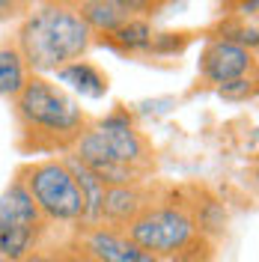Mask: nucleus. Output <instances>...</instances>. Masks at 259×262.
Segmentation results:
<instances>
[{
  "label": "nucleus",
  "instance_id": "1",
  "mask_svg": "<svg viewBox=\"0 0 259 262\" xmlns=\"http://www.w3.org/2000/svg\"><path fill=\"white\" fill-rule=\"evenodd\" d=\"M18 143L24 152H72L81 140L90 119L81 104L63 86L51 83L42 75H30L15 98Z\"/></svg>",
  "mask_w": 259,
  "mask_h": 262
},
{
  "label": "nucleus",
  "instance_id": "2",
  "mask_svg": "<svg viewBox=\"0 0 259 262\" xmlns=\"http://www.w3.org/2000/svg\"><path fill=\"white\" fill-rule=\"evenodd\" d=\"M72 158L111 185H143L155 170V152L125 111H114L96 125H87Z\"/></svg>",
  "mask_w": 259,
  "mask_h": 262
},
{
  "label": "nucleus",
  "instance_id": "3",
  "mask_svg": "<svg viewBox=\"0 0 259 262\" xmlns=\"http://www.w3.org/2000/svg\"><path fill=\"white\" fill-rule=\"evenodd\" d=\"M15 48L27 72H57L81 60L93 48V30L81 21L75 9L63 3H45L21 21Z\"/></svg>",
  "mask_w": 259,
  "mask_h": 262
},
{
  "label": "nucleus",
  "instance_id": "4",
  "mask_svg": "<svg viewBox=\"0 0 259 262\" xmlns=\"http://www.w3.org/2000/svg\"><path fill=\"white\" fill-rule=\"evenodd\" d=\"M122 232L155 259H182L203 242L188 203H152Z\"/></svg>",
  "mask_w": 259,
  "mask_h": 262
},
{
  "label": "nucleus",
  "instance_id": "5",
  "mask_svg": "<svg viewBox=\"0 0 259 262\" xmlns=\"http://www.w3.org/2000/svg\"><path fill=\"white\" fill-rule=\"evenodd\" d=\"M21 182L33 196L36 209L45 224L75 227L83 221V196L63 158H45V161L27 164L21 173Z\"/></svg>",
  "mask_w": 259,
  "mask_h": 262
},
{
  "label": "nucleus",
  "instance_id": "6",
  "mask_svg": "<svg viewBox=\"0 0 259 262\" xmlns=\"http://www.w3.org/2000/svg\"><path fill=\"white\" fill-rule=\"evenodd\" d=\"M45 229L48 224L42 221L21 176H15L9 182V188L0 194V259L21 262L39 247V238L45 235Z\"/></svg>",
  "mask_w": 259,
  "mask_h": 262
},
{
  "label": "nucleus",
  "instance_id": "7",
  "mask_svg": "<svg viewBox=\"0 0 259 262\" xmlns=\"http://www.w3.org/2000/svg\"><path fill=\"white\" fill-rule=\"evenodd\" d=\"M253 72H256L253 51H247L239 42H229L224 36L211 39L200 54V75H203V81L214 83V86L242 81V78H253Z\"/></svg>",
  "mask_w": 259,
  "mask_h": 262
},
{
  "label": "nucleus",
  "instance_id": "8",
  "mask_svg": "<svg viewBox=\"0 0 259 262\" xmlns=\"http://www.w3.org/2000/svg\"><path fill=\"white\" fill-rule=\"evenodd\" d=\"M75 242L96 262H161L114 227H81Z\"/></svg>",
  "mask_w": 259,
  "mask_h": 262
},
{
  "label": "nucleus",
  "instance_id": "9",
  "mask_svg": "<svg viewBox=\"0 0 259 262\" xmlns=\"http://www.w3.org/2000/svg\"><path fill=\"white\" fill-rule=\"evenodd\" d=\"M146 206H152V196L143 185H111L101 203V227L125 229Z\"/></svg>",
  "mask_w": 259,
  "mask_h": 262
},
{
  "label": "nucleus",
  "instance_id": "10",
  "mask_svg": "<svg viewBox=\"0 0 259 262\" xmlns=\"http://www.w3.org/2000/svg\"><path fill=\"white\" fill-rule=\"evenodd\" d=\"M75 12L81 15V21L93 33H104V36L119 30L125 21L137 18L122 0H81Z\"/></svg>",
  "mask_w": 259,
  "mask_h": 262
},
{
  "label": "nucleus",
  "instance_id": "11",
  "mask_svg": "<svg viewBox=\"0 0 259 262\" xmlns=\"http://www.w3.org/2000/svg\"><path fill=\"white\" fill-rule=\"evenodd\" d=\"M54 75H57L60 83L72 86V90H75L78 96H83V98H104L107 96V78H104V72H98L93 63L75 60V63L57 69Z\"/></svg>",
  "mask_w": 259,
  "mask_h": 262
},
{
  "label": "nucleus",
  "instance_id": "12",
  "mask_svg": "<svg viewBox=\"0 0 259 262\" xmlns=\"http://www.w3.org/2000/svg\"><path fill=\"white\" fill-rule=\"evenodd\" d=\"M30 78L15 45H0V96L15 98Z\"/></svg>",
  "mask_w": 259,
  "mask_h": 262
},
{
  "label": "nucleus",
  "instance_id": "13",
  "mask_svg": "<svg viewBox=\"0 0 259 262\" xmlns=\"http://www.w3.org/2000/svg\"><path fill=\"white\" fill-rule=\"evenodd\" d=\"M107 39H111V45H114V48L137 54V51H149V48H152L155 33H152V27H149V21H146V18H131V21H125L119 30L111 33Z\"/></svg>",
  "mask_w": 259,
  "mask_h": 262
},
{
  "label": "nucleus",
  "instance_id": "14",
  "mask_svg": "<svg viewBox=\"0 0 259 262\" xmlns=\"http://www.w3.org/2000/svg\"><path fill=\"white\" fill-rule=\"evenodd\" d=\"M218 93L224 98H247L256 93V81L253 78H242V81H232V83H224L218 86Z\"/></svg>",
  "mask_w": 259,
  "mask_h": 262
},
{
  "label": "nucleus",
  "instance_id": "15",
  "mask_svg": "<svg viewBox=\"0 0 259 262\" xmlns=\"http://www.w3.org/2000/svg\"><path fill=\"white\" fill-rule=\"evenodd\" d=\"M60 253H63V262H96L90 253H87V250H81V245H78V242L66 245Z\"/></svg>",
  "mask_w": 259,
  "mask_h": 262
},
{
  "label": "nucleus",
  "instance_id": "16",
  "mask_svg": "<svg viewBox=\"0 0 259 262\" xmlns=\"http://www.w3.org/2000/svg\"><path fill=\"white\" fill-rule=\"evenodd\" d=\"M27 3H30V0H0V21L15 18L18 12H24V9H27Z\"/></svg>",
  "mask_w": 259,
  "mask_h": 262
},
{
  "label": "nucleus",
  "instance_id": "17",
  "mask_svg": "<svg viewBox=\"0 0 259 262\" xmlns=\"http://www.w3.org/2000/svg\"><path fill=\"white\" fill-rule=\"evenodd\" d=\"M21 262H63V253H60V250H39V247H36V250L27 253Z\"/></svg>",
  "mask_w": 259,
  "mask_h": 262
},
{
  "label": "nucleus",
  "instance_id": "18",
  "mask_svg": "<svg viewBox=\"0 0 259 262\" xmlns=\"http://www.w3.org/2000/svg\"><path fill=\"white\" fill-rule=\"evenodd\" d=\"M122 3H125L131 12L137 15V12H149V9H158L164 0H122Z\"/></svg>",
  "mask_w": 259,
  "mask_h": 262
},
{
  "label": "nucleus",
  "instance_id": "19",
  "mask_svg": "<svg viewBox=\"0 0 259 262\" xmlns=\"http://www.w3.org/2000/svg\"><path fill=\"white\" fill-rule=\"evenodd\" d=\"M0 262H3V259H0Z\"/></svg>",
  "mask_w": 259,
  "mask_h": 262
}]
</instances>
